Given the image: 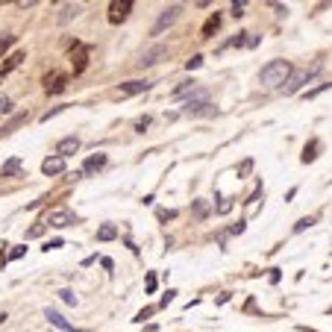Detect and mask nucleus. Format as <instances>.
<instances>
[{
	"mask_svg": "<svg viewBox=\"0 0 332 332\" xmlns=\"http://www.w3.org/2000/svg\"><path fill=\"white\" fill-rule=\"evenodd\" d=\"M79 12H82V6H79V3H65V6L59 9V15H56V24H62V26H65V24H71L74 18H79Z\"/></svg>",
	"mask_w": 332,
	"mask_h": 332,
	"instance_id": "nucleus-10",
	"label": "nucleus"
},
{
	"mask_svg": "<svg viewBox=\"0 0 332 332\" xmlns=\"http://www.w3.org/2000/svg\"><path fill=\"white\" fill-rule=\"evenodd\" d=\"M0 112H3V115L12 112V97H9V94H0Z\"/></svg>",
	"mask_w": 332,
	"mask_h": 332,
	"instance_id": "nucleus-26",
	"label": "nucleus"
},
{
	"mask_svg": "<svg viewBox=\"0 0 332 332\" xmlns=\"http://www.w3.org/2000/svg\"><path fill=\"white\" fill-rule=\"evenodd\" d=\"M218 26H221V15L215 12V15H212V18L203 24V38H212V35L218 32Z\"/></svg>",
	"mask_w": 332,
	"mask_h": 332,
	"instance_id": "nucleus-16",
	"label": "nucleus"
},
{
	"mask_svg": "<svg viewBox=\"0 0 332 332\" xmlns=\"http://www.w3.org/2000/svg\"><path fill=\"white\" fill-rule=\"evenodd\" d=\"M147 88H150L147 79H129V82H121L118 94H121V97H135V94H141V91H147Z\"/></svg>",
	"mask_w": 332,
	"mask_h": 332,
	"instance_id": "nucleus-8",
	"label": "nucleus"
},
{
	"mask_svg": "<svg viewBox=\"0 0 332 332\" xmlns=\"http://www.w3.org/2000/svg\"><path fill=\"white\" fill-rule=\"evenodd\" d=\"M129 12H132V3H129V0H115V3L109 6V21H112V24H121V21H127Z\"/></svg>",
	"mask_w": 332,
	"mask_h": 332,
	"instance_id": "nucleus-7",
	"label": "nucleus"
},
{
	"mask_svg": "<svg viewBox=\"0 0 332 332\" xmlns=\"http://www.w3.org/2000/svg\"><path fill=\"white\" fill-rule=\"evenodd\" d=\"M194 215L197 218H206L209 215V203L206 200H194Z\"/></svg>",
	"mask_w": 332,
	"mask_h": 332,
	"instance_id": "nucleus-21",
	"label": "nucleus"
},
{
	"mask_svg": "<svg viewBox=\"0 0 332 332\" xmlns=\"http://www.w3.org/2000/svg\"><path fill=\"white\" fill-rule=\"evenodd\" d=\"M188 91H194V79H188V82L177 85V88H174V97H182V94H188Z\"/></svg>",
	"mask_w": 332,
	"mask_h": 332,
	"instance_id": "nucleus-20",
	"label": "nucleus"
},
{
	"mask_svg": "<svg viewBox=\"0 0 332 332\" xmlns=\"http://www.w3.org/2000/svg\"><path fill=\"white\" fill-rule=\"evenodd\" d=\"M44 230H47V224H35L26 230V238H38V235H44Z\"/></svg>",
	"mask_w": 332,
	"mask_h": 332,
	"instance_id": "nucleus-24",
	"label": "nucleus"
},
{
	"mask_svg": "<svg viewBox=\"0 0 332 332\" xmlns=\"http://www.w3.org/2000/svg\"><path fill=\"white\" fill-rule=\"evenodd\" d=\"M153 315V306H147V309H141L138 315H135V321H144V318H150Z\"/></svg>",
	"mask_w": 332,
	"mask_h": 332,
	"instance_id": "nucleus-33",
	"label": "nucleus"
},
{
	"mask_svg": "<svg viewBox=\"0 0 332 332\" xmlns=\"http://www.w3.org/2000/svg\"><path fill=\"white\" fill-rule=\"evenodd\" d=\"M147 127H150V115H144V118H138V121H135V129H138V132H144Z\"/></svg>",
	"mask_w": 332,
	"mask_h": 332,
	"instance_id": "nucleus-28",
	"label": "nucleus"
},
{
	"mask_svg": "<svg viewBox=\"0 0 332 332\" xmlns=\"http://www.w3.org/2000/svg\"><path fill=\"white\" fill-rule=\"evenodd\" d=\"M24 59H26V53H24V50H15L12 56H6V62L0 65V79H3V77H9L15 68H21V65H24Z\"/></svg>",
	"mask_w": 332,
	"mask_h": 332,
	"instance_id": "nucleus-9",
	"label": "nucleus"
},
{
	"mask_svg": "<svg viewBox=\"0 0 332 332\" xmlns=\"http://www.w3.org/2000/svg\"><path fill=\"white\" fill-rule=\"evenodd\" d=\"M232 15L241 18V15H244V3H232Z\"/></svg>",
	"mask_w": 332,
	"mask_h": 332,
	"instance_id": "nucleus-34",
	"label": "nucleus"
},
{
	"mask_svg": "<svg viewBox=\"0 0 332 332\" xmlns=\"http://www.w3.org/2000/svg\"><path fill=\"white\" fill-rule=\"evenodd\" d=\"M15 41H18V38H15V35H9V32H6V35H0V56H3V53H6Z\"/></svg>",
	"mask_w": 332,
	"mask_h": 332,
	"instance_id": "nucleus-22",
	"label": "nucleus"
},
{
	"mask_svg": "<svg viewBox=\"0 0 332 332\" xmlns=\"http://www.w3.org/2000/svg\"><path fill=\"white\" fill-rule=\"evenodd\" d=\"M21 256H24V247H15V250L9 253V259H21Z\"/></svg>",
	"mask_w": 332,
	"mask_h": 332,
	"instance_id": "nucleus-38",
	"label": "nucleus"
},
{
	"mask_svg": "<svg viewBox=\"0 0 332 332\" xmlns=\"http://www.w3.org/2000/svg\"><path fill=\"white\" fill-rule=\"evenodd\" d=\"M312 224H315L312 218H303V221H297V227H294V232H303V230H309Z\"/></svg>",
	"mask_w": 332,
	"mask_h": 332,
	"instance_id": "nucleus-29",
	"label": "nucleus"
},
{
	"mask_svg": "<svg viewBox=\"0 0 332 332\" xmlns=\"http://www.w3.org/2000/svg\"><path fill=\"white\" fill-rule=\"evenodd\" d=\"M115 235H118V230H115L112 224H103V227L97 230V238H100V241H112Z\"/></svg>",
	"mask_w": 332,
	"mask_h": 332,
	"instance_id": "nucleus-19",
	"label": "nucleus"
},
{
	"mask_svg": "<svg viewBox=\"0 0 332 332\" xmlns=\"http://www.w3.org/2000/svg\"><path fill=\"white\" fill-rule=\"evenodd\" d=\"M77 150H79V138H77V135H68V138H62V141L56 144V156H62V159L71 156V153H77Z\"/></svg>",
	"mask_w": 332,
	"mask_h": 332,
	"instance_id": "nucleus-13",
	"label": "nucleus"
},
{
	"mask_svg": "<svg viewBox=\"0 0 332 332\" xmlns=\"http://www.w3.org/2000/svg\"><path fill=\"white\" fill-rule=\"evenodd\" d=\"M232 200H235V197H221V203H218V215H227V212L232 209Z\"/></svg>",
	"mask_w": 332,
	"mask_h": 332,
	"instance_id": "nucleus-23",
	"label": "nucleus"
},
{
	"mask_svg": "<svg viewBox=\"0 0 332 332\" xmlns=\"http://www.w3.org/2000/svg\"><path fill=\"white\" fill-rule=\"evenodd\" d=\"M71 62H74V71H77V74L85 71V50H82L79 44H77V50L71 53Z\"/></svg>",
	"mask_w": 332,
	"mask_h": 332,
	"instance_id": "nucleus-18",
	"label": "nucleus"
},
{
	"mask_svg": "<svg viewBox=\"0 0 332 332\" xmlns=\"http://www.w3.org/2000/svg\"><path fill=\"white\" fill-rule=\"evenodd\" d=\"M18 168H21V162H18V159H12V162H9V165L3 168V174H15Z\"/></svg>",
	"mask_w": 332,
	"mask_h": 332,
	"instance_id": "nucleus-30",
	"label": "nucleus"
},
{
	"mask_svg": "<svg viewBox=\"0 0 332 332\" xmlns=\"http://www.w3.org/2000/svg\"><path fill=\"white\" fill-rule=\"evenodd\" d=\"M65 168H68V162H65L62 156H50V159L41 162V171H44L47 177H56V174H62Z\"/></svg>",
	"mask_w": 332,
	"mask_h": 332,
	"instance_id": "nucleus-11",
	"label": "nucleus"
},
{
	"mask_svg": "<svg viewBox=\"0 0 332 332\" xmlns=\"http://www.w3.org/2000/svg\"><path fill=\"white\" fill-rule=\"evenodd\" d=\"M103 165H106V156H103V153H97V156L85 159V168H82V171H85V174H94V171H100Z\"/></svg>",
	"mask_w": 332,
	"mask_h": 332,
	"instance_id": "nucleus-17",
	"label": "nucleus"
},
{
	"mask_svg": "<svg viewBox=\"0 0 332 332\" xmlns=\"http://www.w3.org/2000/svg\"><path fill=\"white\" fill-rule=\"evenodd\" d=\"M315 150H318V141H312V144H306V153H303V162H312V159L318 156Z\"/></svg>",
	"mask_w": 332,
	"mask_h": 332,
	"instance_id": "nucleus-25",
	"label": "nucleus"
},
{
	"mask_svg": "<svg viewBox=\"0 0 332 332\" xmlns=\"http://www.w3.org/2000/svg\"><path fill=\"white\" fill-rule=\"evenodd\" d=\"M62 109H65V106H56V109H50V112H44V115H41V121H50V118H53V115H59Z\"/></svg>",
	"mask_w": 332,
	"mask_h": 332,
	"instance_id": "nucleus-31",
	"label": "nucleus"
},
{
	"mask_svg": "<svg viewBox=\"0 0 332 332\" xmlns=\"http://www.w3.org/2000/svg\"><path fill=\"white\" fill-rule=\"evenodd\" d=\"M159 218H162V221H174V218H177V212H159Z\"/></svg>",
	"mask_w": 332,
	"mask_h": 332,
	"instance_id": "nucleus-37",
	"label": "nucleus"
},
{
	"mask_svg": "<svg viewBox=\"0 0 332 332\" xmlns=\"http://www.w3.org/2000/svg\"><path fill=\"white\" fill-rule=\"evenodd\" d=\"M47 224H50L53 230H65V227L77 224V215H74L71 209H53V212L47 215Z\"/></svg>",
	"mask_w": 332,
	"mask_h": 332,
	"instance_id": "nucleus-6",
	"label": "nucleus"
},
{
	"mask_svg": "<svg viewBox=\"0 0 332 332\" xmlns=\"http://www.w3.org/2000/svg\"><path fill=\"white\" fill-rule=\"evenodd\" d=\"M250 171H253V159H244V162L238 165V177H247Z\"/></svg>",
	"mask_w": 332,
	"mask_h": 332,
	"instance_id": "nucleus-27",
	"label": "nucleus"
},
{
	"mask_svg": "<svg viewBox=\"0 0 332 332\" xmlns=\"http://www.w3.org/2000/svg\"><path fill=\"white\" fill-rule=\"evenodd\" d=\"M318 71H321V62H315L312 68H300V71H294V74H291V79L285 82V88H282V91H285V94H294V91H300V88H303V85H306V82H309V79H312Z\"/></svg>",
	"mask_w": 332,
	"mask_h": 332,
	"instance_id": "nucleus-3",
	"label": "nucleus"
},
{
	"mask_svg": "<svg viewBox=\"0 0 332 332\" xmlns=\"http://www.w3.org/2000/svg\"><path fill=\"white\" fill-rule=\"evenodd\" d=\"M65 85H68L65 74H47V79H44L47 94H59V91H65Z\"/></svg>",
	"mask_w": 332,
	"mask_h": 332,
	"instance_id": "nucleus-12",
	"label": "nucleus"
},
{
	"mask_svg": "<svg viewBox=\"0 0 332 332\" xmlns=\"http://www.w3.org/2000/svg\"><path fill=\"white\" fill-rule=\"evenodd\" d=\"M182 112H185V115H215L218 109L209 103V94H206V91H194V94L188 97V103H185Z\"/></svg>",
	"mask_w": 332,
	"mask_h": 332,
	"instance_id": "nucleus-2",
	"label": "nucleus"
},
{
	"mask_svg": "<svg viewBox=\"0 0 332 332\" xmlns=\"http://www.w3.org/2000/svg\"><path fill=\"white\" fill-rule=\"evenodd\" d=\"M29 121V112H18V115H12V121L9 124H3V135H12L21 124H26Z\"/></svg>",
	"mask_w": 332,
	"mask_h": 332,
	"instance_id": "nucleus-15",
	"label": "nucleus"
},
{
	"mask_svg": "<svg viewBox=\"0 0 332 332\" xmlns=\"http://www.w3.org/2000/svg\"><path fill=\"white\" fill-rule=\"evenodd\" d=\"M291 74H294V65H291L288 59H274V62H268V65L262 68L259 82H262L265 88H285V82L291 79Z\"/></svg>",
	"mask_w": 332,
	"mask_h": 332,
	"instance_id": "nucleus-1",
	"label": "nucleus"
},
{
	"mask_svg": "<svg viewBox=\"0 0 332 332\" xmlns=\"http://www.w3.org/2000/svg\"><path fill=\"white\" fill-rule=\"evenodd\" d=\"M179 12H182V6H168V9H162L159 18H156V24H153V29H150V35H162L168 26H174L177 18H179Z\"/></svg>",
	"mask_w": 332,
	"mask_h": 332,
	"instance_id": "nucleus-4",
	"label": "nucleus"
},
{
	"mask_svg": "<svg viewBox=\"0 0 332 332\" xmlns=\"http://www.w3.org/2000/svg\"><path fill=\"white\" fill-rule=\"evenodd\" d=\"M62 300H65L68 306H74V303H77V297H74V291H62Z\"/></svg>",
	"mask_w": 332,
	"mask_h": 332,
	"instance_id": "nucleus-32",
	"label": "nucleus"
},
{
	"mask_svg": "<svg viewBox=\"0 0 332 332\" xmlns=\"http://www.w3.org/2000/svg\"><path fill=\"white\" fill-rule=\"evenodd\" d=\"M200 65H203V56H194V59H188V71H191V68H200Z\"/></svg>",
	"mask_w": 332,
	"mask_h": 332,
	"instance_id": "nucleus-35",
	"label": "nucleus"
},
{
	"mask_svg": "<svg viewBox=\"0 0 332 332\" xmlns=\"http://www.w3.org/2000/svg\"><path fill=\"white\" fill-rule=\"evenodd\" d=\"M44 318H47V321H50L53 327H59L62 332H74V324H68V321H65V318H62L59 312H53V309H47V312H44Z\"/></svg>",
	"mask_w": 332,
	"mask_h": 332,
	"instance_id": "nucleus-14",
	"label": "nucleus"
},
{
	"mask_svg": "<svg viewBox=\"0 0 332 332\" xmlns=\"http://www.w3.org/2000/svg\"><path fill=\"white\" fill-rule=\"evenodd\" d=\"M174 297H177V291H168V294L162 297V306H168V303H174Z\"/></svg>",
	"mask_w": 332,
	"mask_h": 332,
	"instance_id": "nucleus-36",
	"label": "nucleus"
},
{
	"mask_svg": "<svg viewBox=\"0 0 332 332\" xmlns=\"http://www.w3.org/2000/svg\"><path fill=\"white\" fill-rule=\"evenodd\" d=\"M165 56H168V47H165V44H153L150 50H144V53H141L138 68H153V65H159Z\"/></svg>",
	"mask_w": 332,
	"mask_h": 332,
	"instance_id": "nucleus-5",
	"label": "nucleus"
}]
</instances>
